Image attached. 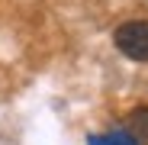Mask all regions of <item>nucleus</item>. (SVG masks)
Listing matches in <instances>:
<instances>
[{"mask_svg":"<svg viewBox=\"0 0 148 145\" xmlns=\"http://www.w3.org/2000/svg\"><path fill=\"white\" fill-rule=\"evenodd\" d=\"M116 48L132 61H148V19H129L113 32Z\"/></svg>","mask_w":148,"mask_h":145,"instance_id":"f257e3e1","label":"nucleus"},{"mask_svg":"<svg viewBox=\"0 0 148 145\" xmlns=\"http://www.w3.org/2000/svg\"><path fill=\"white\" fill-rule=\"evenodd\" d=\"M126 132H129L138 145H148V107H135V110L129 113Z\"/></svg>","mask_w":148,"mask_h":145,"instance_id":"f03ea898","label":"nucleus"},{"mask_svg":"<svg viewBox=\"0 0 148 145\" xmlns=\"http://www.w3.org/2000/svg\"><path fill=\"white\" fill-rule=\"evenodd\" d=\"M90 145H138L129 132H110V135H90Z\"/></svg>","mask_w":148,"mask_h":145,"instance_id":"7ed1b4c3","label":"nucleus"}]
</instances>
